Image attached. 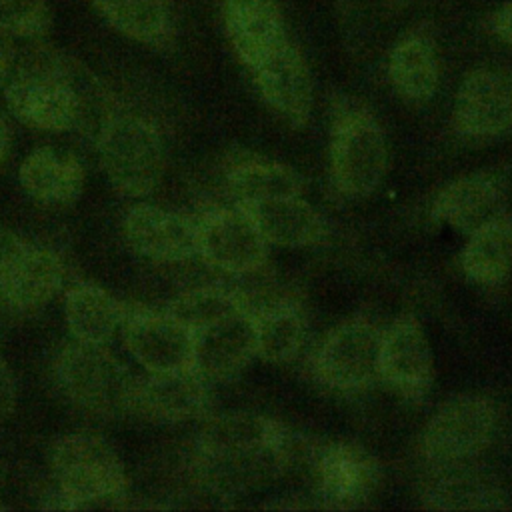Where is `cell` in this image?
I'll return each instance as SVG.
<instances>
[{"label":"cell","mask_w":512,"mask_h":512,"mask_svg":"<svg viewBox=\"0 0 512 512\" xmlns=\"http://www.w3.org/2000/svg\"><path fill=\"white\" fill-rule=\"evenodd\" d=\"M8 148H10V132H8L4 118L0 116V164L4 162V158L8 154Z\"/></svg>","instance_id":"obj_35"},{"label":"cell","mask_w":512,"mask_h":512,"mask_svg":"<svg viewBox=\"0 0 512 512\" xmlns=\"http://www.w3.org/2000/svg\"><path fill=\"white\" fill-rule=\"evenodd\" d=\"M498 432V408L488 396L460 394L446 400L420 436V454L430 466L470 462Z\"/></svg>","instance_id":"obj_6"},{"label":"cell","mask_w":512,"mask_h":512,"mask_svg":"<svg viewBox=\"0 0 512 512\" xmlns=\"http://www.w3.org/2000/svg\"><path fill=\"white\" fill-rule=\"evenodd\" d=\"M452 130L468 142H486L512 134V70L472 68L454 94Z\"/></svg>","instance_id":"obj_8"},{"label":"cell","mask_w":512,"mask_h":512,"mask_svg":"<svg viewBox=\"0 0 512 512\" xmlns=\"http://www.w3.org/2000/svg\"><path fill=\"white\" fill-rule=\"evenodd\" d=\"M18 388L12 370L8 364L0 358V422H4L16 408Z\"/></svg>","instance_id":"obj_33"},{"label":"cell","mask_w":512,"mask_h":512,"mask_svg":"<svg viewBox=\"0 0 512 512\" xmlns=\"http://www.w3.org/2000/svg\"><path fill=\"white\" fill-rule=\"evenodd\" d=\"M218 6L226 40L248 72L290 36L280 0H220Z\"/></svg>","instance_id":"obj_19"},{"label":"cell","mask_w":512,"mask_h":512,"mask_svg":"<svg viewBox=\"0 0 512 512\" xmlns=\"http://www.w3.org/2000/svg\"><path fill=\"white\" fill-rule=\"evenodd\" d=\"M306 452V440L278 420L228 412L202 426L194 442L192 466L206 490L230 498L276 480Z\"/></svg>","instance_id":"obj_1"},{"label":"cell","mask_w":512,"mask_h":512,"mask_svg":"<svg viewBox=\"0 0 512 512\" xmlns=\"http://www.w3.org/2000/svg\"><path fill=\"white\" fill-rule=\"evenodd\" d=\"M0 508H2V504H0Z\"/></svg>","instance_id":"obj_37"},{"label":"cell","mask_w":512,"mask_h":512,"mask_svg":"<svg viewBox=\"0 0 512 512\" xmlns=\"http://www.w3.org/2000/svg\"><path fill=\"white\" fill-rule=\"evenodd\" d=\"M4 100L16 120L42 132H68L82 118V96L58 66L20 70L8 80Z\"/></svg>","instance_id":"obj_7"},{"label":"cell","mask_w":512,"mask_h":512,"mask_svg":"<svg viewBox=\"0 0 512 512\" xmlns=\"http://www.w3.org/2000/svg\"><path fill=\"white\" fill-rule=\"evenodd\" d=\"M506 182L496 172H474L446 184L434 198L432 218L470 234L504 212Z\"/></svg>","instance_id":"obj_21"},{"label":"cell","mask_w":512,"mask_h":512,"mask_svg":"<svg viewBox=\"0 0 512 512\" xmlns=\"http://www.w3.org/2000/svg\"><path fill=\"white\" fill-rule=\"evenodd\" d=\"M378 380L406 400H422L434 380L428 336L414 316H402L382 330Z\"/></svg>","instance_id":"obj_14"},{"label":"cell","mask_w":512,"mask_h":512,"mask_svg":"<svg viewBox=\"0 0 512 512\" xmlns=\"http://www.w3.org/2000/svg\"><path fill=\"white\" fill-rule=\"evenodd\" d=\"M124 240L142 258L184 262L198 256V222L154 204L132 206L122 222Z\"/></svg>","instance_id":"obj_16"},{"label":"cell","mask_w":512,"mask_h":512,"mask_svg":"<svg viewBox=\"0 0 512 512\" xmlns=\"http://www.w3.org/2000/svg\"><path fill=\"white\" fill-rule=\"evenodd\" d=\"M14 66V52L10 42L6 40V34L0 32V82H4Z\"/></svg>","instance_id":"obj_34"},{"label":"cell","mask_w":512,"mask_h":512,"mask_svg":"<svg viewBox=\"0 0 512 512\" xmlns=\"http://www.w3.org/2000/svg\"><path fill=\"white\" fill-rule=\"evenodd\" d=\"M122 338L130 356L148 372L192 368L194 332L166 310L126 308Z\"/></svg>","instance_id":"obj_13"},{"label":"cell","mask_w":512,"mask_h":512,"mask_svg":"<svg viewBox=\"0 0 512 512\" xmlns=\"http://www.w3.org/2000/svg\"><path fill=\"white\" fill-rule=\"evenodd\" d=\"M484 32L504 48L512 50V0H502L492 6L480 20Z\"/></svg>","instance_id":"obj_32"},{"label":"cell","mask_w":512,"mask_h":512,"mask_svg":"<svg viewBox=\"0 0 512 512\" xmlns=\"http://www.w3.org/2000/svg\"><path fill=\"white\" fill-rule=\"evenodd\" d=\"M382 330L366 320H348L332 328L318 344L312 370L330 390L354 394L378 380Z\"/></svg>","instance_id":"obj_9"},{"label":"cell","mask_w":512,"mask_h":512,"mask_svg":"<svg viewBox=\"0 0 512 512\" xmlns=\"http://www.w3.org/2000/svg\"><path fill=\"white\" fill-rule=\"evenodd\" d=\"M124 314L126 306L94 282H80L66 290L64 316L74 340L110 344L122 326Z\"/></svg>","instance_id":"obj_26"},{"label":"cell","mask_w":512,"mask_h":512,"mask_svg":"<svg viewBox=\"0 0 512 512\" xmlns=\"http://www.w3.org/2000/svg\"><path fill=\"white\" fill-rule=\"evenodd\" d=\"M390 88L408 104H426L440 86V56L432 20H418L396 36L386 54Z\"/></svg>","instance_id":"obj_15"},{"label":"cell","mask_w":512,"mask_h":512,"mask_svg":"<svg viewBox=\"0 0 512 512\" xmlns=\"http://www.w3.org/2000/svg\"><path fill=\"white\" fill-rule=\"evenodd\" d=\"M94 10L122 36L172 52L178 42V26L172 0H90Z\"/></svg>","instance_id":"obj_23"},{"label":"cell","mask_w":512,"mask_h":512,"mask_svg":"<svg viewBox=\"0 0 512 512\" xmlns=\"http://www.w3.org/2000/svg\"><path fill=\"white\" fill-rule=\"evenodd\" d=\"M18 180L30 198L42 204L64 206L80 198L86 170L74 152L56 146H40L22 160Z\"/></svg>","instance_id":"obj_22"},{"label":"cell","mask_w":512,"mask_h":512,"mask_svg":"<svg viewBox=\"0 0 512 512\" xmlns=\"http://www.w3.org/2000/svg\"><path fill=\"white\" fill-rule=\"evenodd\" d=\"M264 104L292 128L308 124L314 108V82L300 46L288 36L250 72Z\"/></svg>","instance_id":"obj_12"},{"label":"cell","mask_w":512,"mask_h":512,"mask_svg":"<svg viewBox=\"0 0 512 512\" xmlns=\"http://www.w3.org/2000/svg\"><path fill=\"white\" fill-rule=\"evenodd\" d=\"M46 0H0V32L24 40H44L50 34Z\"/></svg>","instance_id":"obj_31"},{"label":"cell","mask_w":512,"mask_h":512,"mask_svg":"<svg viewBox=\"0 0 512 512\" xmlns=\"http://www.w3.org/2000/svg\"><path fill=\"white\" fill-rule=\"evenodd\" d=\"M422 502L434 510H498L506 506V494L488 474L462 462L434 466L422 486Z\"/></svg>","instance_id":"obj_24"},{"label":"cell","mask_w":512,"mask_h":512,"mask_svg":"<svg viewBox=\"0 0 512 512\" xmlns=\"http://www.w3.org/2000/svg\"><path fill=\"white\" fill-rule=\"evenodd\" d=\"M62 284L64 264L54 250L0 228V302L16 310L40 308Z\"/></svg>","instance_id":"obj_10"},{"label":"cell","mask_w":512,"mask_h":512,"mask_svg":"<svg viewBox=\"0 0 512 512\" xmlns=\"http://www.w3.org/2000/svg\"><path fill=\"white\" fill-rule=\"evenodd\" d=\"M226 184L238 206L280 196H296L304 190V180L294 168L250 154L232 158L226 168Z\"/></svg>","instance_id":"obj_28"},{"label":"cell","mask_w":512,"mask_h":512,"mask_svg":"<svg viewBox=\"0 0 512 512\" xmlns=\"http://www.w3.org/2000/svg\"><path fill=\"white\" fill-rule=\"evenodd\" d=\"M316 478L326 506L354 508L374 496L380 484V466L366 448L332 442L316 454Z\"/></svg>","instance_id":"obj_18"},{"label":"cell","mask_w":512,"mask_h":512,"mask_svg":"<svg viewBox=\"0 0 512 512\" xmlns=\"http://www.w3.org/2000/svg\"><path fill=\"white\" fill-rule=\"evenodd\" d=\"M54 374L64 396L90 414L114 418L132 412L136 378L108 344H66L56 358Z\"/></svg>","instance_id":"obj_5"},{"label":"cell","mask_w":512,"mask_h":512,"mask_svg":"<svg viewBox=\"0 0 512 512\" xmlns=\"http://www.w3.org/2000/svg\"><path fill=\"white\" fill-rule=\"evenodd\" d=\"M244 308H250L244 294L220 286H200L170 300L166 312L182 322L188 330L198 332Z\"/></svg>","instance_id":"obj_30"},{"label":"cell","mask_w":512,"mask_h":512,"mask_svg":"<svg viewBox=\"0 0 512 512\" xmlns=\"http://www.w3.org/2000/svg\"><path fill=\"white\" fill-rule=\"evenodd\" d=\"M256 356L252 306L194 332L192 368L208 382L228 380Z\"/></svg>","instance_id":"obj_20"},{"label":"cell","mask_w":512,"mask_h":512,"mask_svg":"<svg viewBox=\"0 0 512 512\" xmlns=\"http://www.w3.org/2000/svg\"><path fill=\"white\" fill-rule=\"evenodd\" d=\"M460 266L476 284L502 282L512 270V216L500 212L472 230L462 248Z\"/></svg>","instance_id":"obj_27"},{"label":"cell","mask_w":512,"mask_h":512,"mask_svg":"<svg viewBox=\"0 0 512 512\" xmlns=\"http://www.w3.org/2000/svg\"><path fill=\"white\" fill-rule=\"evenodd\" d=\"M330 176L350 198L370 196L388 170V140L376 114L360 100L334 96L328 130Z\"/></svg>","instance_id":"obj_2"},{"label":"cell","mask_w":512,"mask_h":512,"mask_svg":"<svg viewBox=\"0 0 512 512\" xmlns=\"http://www.w3.org/2000/svg\"><path fill=\"white\" fill-rule=\"evenodd\" d=\"M2 480H4V466H2V460H0V484H2Z\"/></svg>","instance_id":"obj_36"},{"label":"cell","mask_w":512,"mask_h":512,"mask_svg":"<svg viewBox=\"0 0 512 512\" xmlns=\"http://www.w3.org/2000/svg\"><path fill=\"white\" fill-rule=\"evenodd\" d=\"M242 208L252 216L268 244L304 248L326 238L324 218L302 194L260 200Z\"/></svg>","instance_id":"obj_25"},{"label":"cell","mask_w":512,"mask_h":512,"mask_svg":"<svg viewBox=\"0 0 512 512\" xmlns=\"http://www.w3.org/2000/svg\"><path fill=\"white\" fill-rule=\"evenodd\" d=\"M256 356L272 364H284L298 356L306 342V320L294 302H272L254 310Z\"/></svg>","instance_id":"obj_29"},{"label":"cell","mask_w":512,"mask_h":512,"mask_svg":"<svg viewBox=\"0 0 512 512\" xmlns=\"http://www.w3.org/2000/svg\"><path fill=\"white\" fill-rule=\"evenodd\" d=\"M96 152L110 184L132 198L152 194L166 170L160 126L140 112H106L96 132Z\"/></svg>","instance_id":"obj_3"},{"label":"cell","mask_w":512,"mask_h":512,"mask_svg":"<svg viewBox=\"0 0 512 512\" xmlns=\"http://www.w3.org/2000/svg\"><path fill=\"white\" fill-rule=\"evenodd\" d=\"M50 470L62 508L122 500L128 474L114 446L90 432L62 436L50 452Z\"/></svg>","instance_id":"obj_4"},{"label":"cell","mask_w":512,"mask_h":512,"mask_svg":"<svg viewBox=\"0 0 512 512\" xmlns=\"http://www.w3.org/2000/svg\"><path fill=\"white\" fill-rule=\"evenodd\" d=\"M210 382L194 368L148 372L136 380L132 412L160 424L200 418L210 408Z\"/></svg>","instance_id":"obj_17"},{"label":"cell","mask_w":512,"mask_h":512,"mask_svg":"<svg viewBox=\"0 0 512 512\" xmlns=\"http://www.w3.org/2000/svg\"><path fill=\"white\" fill-rule=\"evenodd\" d=\"M198 222V256L226 274H250L264 266L268 242L238 204L214 208Z\"/></svg>","instance_id":"obj_11"}]
</instances>
